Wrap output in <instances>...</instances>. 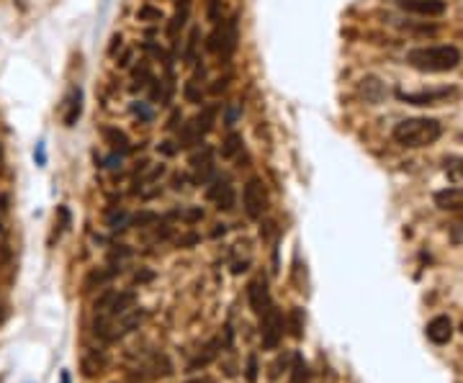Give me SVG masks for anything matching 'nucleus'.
Returning <instances> with one entry per match:
<instances>
[{"label": "nucleus", "mask_w": 463, "mask_h": 383, "mask_svg": "<svg viewBox=\"0 0 463 383\" xmlns=\"http://www.w3.org/2000/svg\"><path fill=\"white\" fill-rule=\"evenodd\" d=\"M247 265L250 263H237L235 268H232V273H235V276H240V273H245V270H247Z\"/></svg>", "instance_id": "nucleus-43"}, {"label": "nucleus", "mask_w": 463, "mask_h": 383, "mask_svg": "<svg viewBox=\"0 0 463 383\" xmlns=\"http://www.w3.org/2000/svg\"><path fill=\"white\" fill-rule=\"evenodd\" d=\"M157 152H163V155L172 157L175 152H178V147H175L172 142H160V144H157Z\"/></svg>", "instance_id": "nucleus-39"}, {"label": "nucleus", "mask_w": 463, "mask_h": 383, "mask_svg": "<svg viewBox=\"0 0 463 383\" xmlns=\"http://www.w3.org/2000/svg\"><path fill=\"white\" fill-rule=\"evenodd\" d=\"M34 157H36V165H47V149H44V142H39L36 144V149H34Z\"/></svg>", "instance_id": "nucleus-38"}, {"label": "nucleus", "mask_w": 463, "mask_h": 383, "mask_svg": "<svg viewBox=\"0 0 463 383\" xmlns=\"http://www.w3.org/2000/svg\"><path fill=\"white\" fill-rule=\"evenodd\" d=\"M247 301H250V309H252L257 317H263V314L273 306L271 288H268V281H265L263 276L255 278V281H250V285H247Z\"/></svg>", "instance_id": "nucleus-11"}, {"label": "nucleus", "mask_w": 463, "mask_h": 383, "mask_svg": "<svg viewBox=\"0 0 463 383\" xmlns=\"http://www.w3.org/2000/svg\"><path fill=\"white\" fill-rule=\"evenodd\" d=\"M122 270H116V268H98V270H93L90 276L86 278V291H95V288H106L111 281H114L116 276H119Z\"/></svg>", "instance_id": "nucleus-18"}, {"label": "nucleus", "mask_w": 463, "mask_h": 383, "mask_svg": "<svg viewBox=\"0 0 463 383\" xmlns=\"http://www.w3.org/2000/svg\"><path fill=\"white\" fill-rule=\"evenodd\" d=\"M183 98L188 100V103H196V106H201L204 103V98H206V93H204V88H201V83L196 78H191L188 83H185L183 88Z\"/></svg>", "instance_id": "nucleus-24"}, {"label": "nucleus", "mask_w": 463, "mask_h": 383, "mask_svg": "<svg viewBox=\"0 0 463 383\" xmlns=\"http://www.w3.org/2000/svg\"><path fill=\"white\" fill-rule=\"evenodd\" d=\"M245 376H247L250 383L257 381V358H255V355H250V358H247V373H245Z\"/></svg>", "instance_id": "nucleus-35"}, {"label": "nucleus", "mask_w": 463, "mask_h": 383, "mask_svg": "<svg viewBox=\"0 0 463 383\" xmlns=\"http://www.w3.org/2000/svg\"><path fill=\"white\" fill-rule=\"evenodd\" d=\"M312 381V370L309 363L301 358L299 353L291 355V373H288V383H309Z\"/></svg>", "instance_id": "nucleus-19"}, {"label": "nucleus", "mask_w": 463, "mask_h": 383, "mask_svg": "<svg viewBox=\"0 0 463 383\" xmlns=\"http://www.w3.org/2000/svg\"><path fill=\"white\" fill-rule=\"evenodd\" d=\"M301 309H291V334L293 337H301V329H304V324H301Z\"/></svg>", "instance_id": "nucleus-33"}, {"label": "nucleus", "mask_w": 463, "mask_h": 383, "mask_svg": "<svg viewBox=\"0 0 463 383\" xmlns=\"http://www.w3.org/2000/svg\"><path fill=\"white\" fill-rule=\"evenodd\" d=\"M461 139H463V136H461Z\"/></svg>", "instance_id": "nucleus-47"}, {"label": "nucleus", "mask_w": 463, "mask_h": 383, "mask_svg": "<svg viewBox=\"0 0 463 383\" xmlns=\"http://www.w3.org/2000/svg\"><path fill=\"white\" fill-rule=\"evenodd\" d=\"M240 114H242V108L237 106V103H227L224 106V126L232 129L237 124V119H240Z\"/></svg>", "instance_id": "nucleus-32"}, {"label": "nucleus", "mask_w": 463, "mask_h": 383, "mask_svg": "<svg viewBox=\"0 0 463 383\" xmlns=\"http://www.w3.org/2000/svg\"><path fill=\"white\" fill-rule=\"evenodd\" d=\"M129 219H131V213L114 211L108 216V229H111V232H124V229H129Z\"/></svg>", "instance_id": "nucleus-29"}, {"label": "nucleus", "mask_w": 463, "mask_h": 383, "mask_svg": "<svg viewBox=\"0 0 463 383\" xmlns=\"http://www.w3.org/2000/svg\"><path fill=\"white\" fill-rule=\"evenodd\" d=\"M227 86H229V78H221V80H216V86L209 88V93H211V95H219V93L227 90Z\"/></svg>", "instance_id": "nucleus-40"}, {"label": "nucleus", "mask_w": 463, "mask_h": 383, "mask_svg": "<svg viewBox=\"0 0 463 383\" xmlns=\"http://www.w3.org/2000/svg\"><path fill=\"white\" fill-rule=\"evenodd\" d=\"M103 368H106V355H98V350L88 353L83 358V373H86V378H95L98 373H103Z\"/></svg>", "instance_id": "nucleus-21"}, {"label": "nucleus", "mask_w": 463, "mask_h": 383, "mask_svg": "<svg viewBox=\"0 0 463 383\" xmlns=\"http://www.w3.org/2000/svg\"><path fill=\"white\" fill-rule=\"evenodd\" d=\"M425 334H428V340L433 342V345H448L450 337H453V324H450L448 317H435V319L428 322V326H425Z\"/></svg>", "instance_id": "nucleus-15"}, {"label": "nucleus", "mask_w": 463, "mask_h": 383, "mask_svg": "<svg viewBox=\"0 0 463 383\" xmlns=\"http://www.w3.org/2000/svg\"><path fill=\"white\" fill-rule=\"evenodd\" d=\"M461 59V49L453 44H425V47H414L406 52V64L420 72H430V75L456 70Z\"/></svg>", "instance_id": "nucleus-1"}, {"label": "nucleus", "mask_w": 463, "mask_h": 383, "mask_svg": "<svg viewBox=\"0 0 463 383\" xmlns=\"http://www.w3.org/2000/svg\"><path fill=\"white\" fill-rule=\"evenodd\" d=\"M178 121H183V116H180V111H172V116H170V121H168V129H178Z\"/></svg>", "instance_id": "nucleus-41"}, {"label": "nucleus", "mask_w": 463, "mask_h": 383, "mask_svg": "<svg viewBox=\"0 0 463 383\" xmlns=\"http://www.w3.org/2000/svg\"><path fill=\"white\" fill-rule=\"evenodd\" d=\"M80 114H83V90H80V88H72L67 100H64V114H62L64 126H70V129L75 126Z\"/></svg>", "instance_id": "nucleus-17"}, {"label": "nucleus", "mask_w": 463, "mask_h": 383, "mask_svg": "<svg viewBox=\"0 0 463 383\" xmlns=\"http://www.w3.org/2000/svg\"><path fill=\"white\" fill-rule=\"evenodd\" d=\"M443 134V124L438 119H404L394 126V139L402 147L417 149V147H430L440 139Z\"/></svg>", "instance_id": "nucleus-2"}, {"label": "nucleus", "mask_w": 463, "mask_h": 383, "mask_svg": "<svg viewBox=\"0 0 463 383\" xmlns=\"http://www.w3.org/2000/svg\"><path fill=\"white\" fill-rule=\"evenodd\" d=\"M453 88H438V90H420V93H402L399 90V100L404 103H412V106H435L440 103L443 98L453 95Z\"/></svg>", "instance_id": "nucleus-14"}, {"label": "nucleus", "mask_w": 463, "mask_h": 383, "mask_svg": "<svg viewBox=\"0 0 463 383\" xmlns=\"http://www.w3.org/2000/svg\"><path fill=\"white\" fill-rule=\"evenodd\" d=\"M168 376H172V363L165 353H152L134 373L136 381H157V378Z\"/></svg>", "instance_id": "nucleus-10"}, {"label": "nucleus", "mask_w": 463, "mask_h": 383, "mask_svg": "<svg viewBox=\"0 0 463 383\" xmlns=\"http://www.w3.org/2000/svg\"><path fill=\"white\" fill-rule=\"evenodd\" d=\"M160 224V216L155 211H142V213H134L131 219H129V227H139V229H147V227H155Z\"/></svg>", "instance_id": "nucleus-25"}, {"label": "nucleus", "mask_w": 463, "mask_h": 383, "mask_svg": "<svg viewBox=\"0 0 463 383\" xmlns=\"http://www.w3.org/2000/svg\"><path fill=\"white\" fill-rule=\"evenodd\" d=\"M221 106L219 103H209L199 111V114L193 116L191 121H185L183 126H178V149H193V147H201L206 134L214 129L216 124V116H219Z\"/></svg>", "instance_id": "nucleus-4"}, {"label": "nucleus", "mask_w": 463, "mask_h": 383, "mask_svg": "<svg viewBox=\"0 0 463 383\" xmlns=\"http://www.w3.org/2000/svg\"><path fill=\"white\" fill-rule=\"evenodd\" d=\"M461 332H463V322H461Z\"/></svg>", "instance_id": "nucleus-46"}, {"label": "nucleus", "mask_w": 463, "mask_h": 383, "mask_svg": "<svg viewBox=\"0 0 463 383\" xmlns=\"http://www.w3.org/2000/svg\"><path fill=\"white\" fill-rule=\"evenodd\" d=\"M144 319H147V312L139 309V306L129 309V312L122 314V317H98V314H95V322H93V334H95L100 342L111 345V342L124 340L127 334H131L134 329H139Z\"/></svg>", "instance_id": "nucleus-3"}, {"label": "nucleus", "mask_w": 463, "mask_h": 383, "mask_svg": "<svg viewBox=\"0 0 463 383\" xmlns=\"http://www.w3.org/2000/svg\"><path fill=\"white\" fill-rule=\"evenodd\" d=\"M100 134H103L106 144H111L114 152H122V155H127V152H129V139H127V134H124L122 129L103 126V129H100Z\"/></svg>", "instance_id": "nucleus-20"}, {"label": "nucleus", "mask_w": 463, "mask_h": 383, "mask_svg": "<svg viewBox=\"0 0 463 383\" xmlns=\"http://www.w3.org/2000/svg\"><path fill=\"white\" fill-rule=\"evenodd\" d=\"M196 47H199V29L193 26L191 29V36H188V44H185V52H183V62L185 64H196Z\"/></svg>", "instance_id": "nucleus-27"}, {"label": "nucleus", "mask_w": 463, "mask_h": 383, "mask_svg": "<svg viewBox=\"0 0 463 383\" xmlns=\"http://www.w3.org/2000/svg\"><path fill=\"white\" fill-rule=\"evenodd\" d=\"M206 199L214 201L219 211H232L237 204V193H235L232 180H229L227 175H216L206 188Z\"/></svg>", "instance_id": "nucleus-9"}, {"label": "nucleus", "mask_w": 463, "mask_h": 383, "mask_svg": "<svg viewBox=\"0 0 463 383\" xmlns=\"http://www.w3.org/2000/svg\"><path fill=\"white\" fill-rule=\"evenodd\" d=\"M170 216H175V219L185 221V224H196V221L204 219V208H180V211H172Z\"/></svg>", "instance_id": "nucleus-30"}, {"label": "nucleus", "mask_w": 463, "mask_h": 383, "mask_svg": "<svg viewBox=\"0 0 463 383\" xmlns=\"http://www.w3.org/2000/svg\"><path fill=\"white\" fill-rule=\"evenodd\" d=\"M219 155L224 157V160H235L237 155H242V136L235 134V131H229L227 139H224L219 147Z\"/></svg>", "instance_id": "nucleus-23"}, {"label": "nucleus", "mask_w": 463, "mask_h": 383, "mask_svg": "<svg viewBox=\"0 0 463 383\" xmlns=\"http://www.w3.org/2000/svg\"><path fill=\"white\" fill-rule=\"evenodd\" d=\"M445 175H448L453 183H461L463 180V160L461 157H448V160H445Z\"/></svg>", "instance_id": "nucleus-28"}, {"label": "nucleus", "mask_w": 463, "mask_h": 383, "mask_svg": "<svg viewBox=\"0 0 463 383\" xmlns=\"http://www.w3.org/2000/svg\"><path fill=\"white\" fill-rule=\"evenodd\" d=\"M131 111H134V114L139 116L142 121H152V108L147 106V103H134V106H131Z\"/></svg>", "instance_id": "nucleus-34"}, {"label": "nucleus", "mask_w": 463, "mask_h": 383, "mask_svg": "<svg viewBox=\"0 0 463 383\" xmlns=\"http://www.w3.org/2000/svg\"><path fill=\"white\" fill-rule=\"evenodd\" d=\"M6 208H8V196H3V193H0V216L6 213Z\"/></svg>", "instance_id": "nucleus-44"}, {"label": "nucleus", "mask_w": 463, "mask_h": 383, "mask_svg": "<svg viewBox=\"0 0 463 383\" xmlns=\"http://www.w3.org/2000/svg\"><path fill=\"white\" fill-rule=\"evenodd\" d=\"M62 383H70V373H67V370L62 373Z\"/></svg>", "instance_id": "nucleus-45"}, {"label": "nucleus", "mask_w": 463, "mask_h": 383, "mask_svg": "<svg viewBox=\"0 0 463 383\" xmlns=\"http://www.w3.org/2000/svg\"><path fill=\"white\" fill-rule=\"evenodd\" d=\"M216 348H219V342H209V348H206V353L204 355H199V358H196V360L191 363V365H188V370H199V368H206L209 363L214 360L216 358Z\"/></svg>", "instance_id": "nucleus-26"}, {"label": "nucleus", "mask_w": 463, "mask_h": 383, "mask_svg": "<svg viewBox=\"0 0 463 383\" xmlns=\"http://www.w3.org/2000/svg\"><path fill=\"white\" fill-rule=\"evenodd\" d=\"M283 329H286V319L281 309L276 304L268 309V312L260 317V337H263V348L265 350H276L283 340Z\"/></svg>", "instance_id": "nucleus-8"}, {"label": "nucleus", "mask_w": 463, "mask_h": 383, "mask_svg": "<svg viewBox=\"0 0 463 383\" xmlns=\"http://www.w3.org/2000/svg\"><path fill=\"white\" fill-rule=\"evenodd\" d=\"M134 306H136L134 291H111L108 288V291H103L95 298L93 309H95L98 317H122V314H127Z\"/></svg>", "instance_id": "nucleus-7"}, {"label": "nucleus", "mask_w": 463, "mask_h": 383, "mask_svg": "<svg viewBox=\"0 0 463 383\" xmlns=\"http://www.w3.org/2000/svg\"><path fill=\"white\" fill-rule=\"evenodd\" d=\"M397 6L406 13L414 16H443L445 13V0H397Z\"/></svg>", "instance_id": "nucleus-13"}, {"label": "nucleus", "mask_w": 463, "mask_h": 383, "mask_svg": "<svg viewBox=\"0 0 463 383\" xmlns=\"http://www.w3.org/2000/svg\"><path fill=\"white\" fill-rule=\"evenodd\" d=\"M11 260V247H8V232H6V224L0 219V268Z\"/></svg>", "instance_id": "nucleus-31"}, {"label": "nucleus", "mask_w": 463, "mask_h": 383, "mask_svg": "<svg viewBox=\"0 0 463 383\" xmlns=\"http://www.w3.org/2000/svg\"><path fill=\"white\" fill-rule=\"evenodd\" d=\"M450 240L456 242V244H463V219L450 227Z\"/></svg>", "instance_id": "nucleus-37"}, {"label": "nucleus", "mask_w": 463, "mask_h": 383, "mask_svg": "<svg viewBox=\"0 0 463 383\" xmlns=\"http://www.w3.org/2000/svg\"><path fill=\"white\" fill-rule=\"evenodd\" d=\"M191 6H193V0H175V13H172V18L168 21V39H170L172 49H178L180 31H183V29H185V23H188V16H191Z\"/></svg>", "instance_id": "nucleus-12"}, {"label": "nucleus", "mask_w": 463, "mask_h": 383, "mask_svg": "<svg viewBox=\"0 0 463 383\" xmlns=\"http://www.w3.org/2000/svg\"><path fill=\"white\" fill-rule=\"evenodd\" d=\"M242 208L250 221H260L268 211V191L263 177H250L242 188Z\"/></svg>", "instance_id": "nucleus-6"}, {"label": "nucleus", "mask_w": 463, "mask_h": 383, "mask_svg": "<svg viewBox=\"0 0 463 383\" xmlns=\"http://www.w3.org/2000/svg\"><path fill=\"white\" fill-rule=\"evenodd\" d=\"M361 93L365 95V100H370V103H378V100L386 95V88L381 86V80L363 78V80H361Z\"/></svg>", "instance_id": "nucleus-22"}, {"label": "nucleus", "mask_w": 463, "mask_h": 383, "mask_svg": "<svg viewBox=\"0 0 463 383\" xmlns=\"http://www.w3.org/2000/svg\"><path fill=\"white\" fill-rule=\"evenodd\" d=\"M435 206L443 211H463V185H450L435 193Z\"/></svg>", "instance_id": "nucleus-16"}, {"label": "nucleus", "mask_w": 463, "mask_h": 383, "mask_svg": "<svg viewBox=\"0 0 463 383\" xmlns=\"http://www.w3.org/2000/svg\"><path fill=\"white\" fill-rule=\"evenodd\" d=\"M139 18H142V21H147V18H155V21H163V11H157V8H142V11H139Z\"/></svg>", "instance_id": "nucleus-36"}, {"label": "nucleus", "mask_w": 463, "mask_h": 383, "mask_svg": "<svg viewBox=\"0 0 463 383\" xmlns=\"http://www.w3.org/2000/svg\"><path fill=\"white\" fill-rule=\"evenodd\" d=\"M237 42H240V31H237V18H227V21H216V29L209 34L206 49L219 54L221 62H229L232 54L237 52Z\"/></svg>", "instance_id": "nucleus-5"}, {"label": "nucleus", "mask_w": 463, "mask_h": 383, "mask_svg": "<svg viewBox=\"0 0 463 383\" xmlns=\"http://www.w3.org/2000/svg\"><path fill=\"white\" fill-rule=\"evenodd\" d=\"M286 358H288V355H286ZM286 358H278V360L273 363V373H271L273 378H276L278 373H281V368H286Z\"/></svg>", "instance_id": "nucleus-42"}]
</instances>
